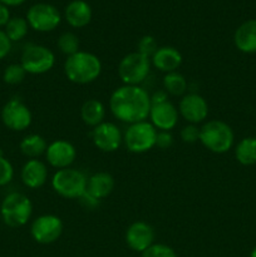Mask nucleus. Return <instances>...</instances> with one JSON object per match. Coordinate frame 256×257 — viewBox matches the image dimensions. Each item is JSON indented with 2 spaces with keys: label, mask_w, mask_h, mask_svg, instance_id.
Returning <instances> with one entry per match:
<instances>
[{
  "label": "nucleus",
  "mask_w": 256,
  "mask_h": 257,
  "mask_svg": "<svg viewBox=\"0 0 256 257\" xmlns=\"http://www.w3.org/2000/svg\"><path fill=\"white\" fill-rule=\"evenodd\" d=\"M88 178L77 168L58 170L52 177V187L60 197L78 200L87 191Z\"/></svg>",
  "instance_id": "obj_5"
},
{
  "label": "nucleus",
  "mask_w": 256,
  "mask_h": 257,
  "mask_svg": "<svg viewBox=\"0 0 256 257\" xmlns=\"http://www.w3.org/2000/svg\"><path fill=\"white\" fill-rule=\"evenodd\" d=\"M20 64L27 74H45L54 67L55 55L49 48L44 45L28 44L22 53Z\"/></svg>",
  "instance_id": "obj_8"
},
{
  "label": "nucleus",
  "mask_w": 256,
  "mask_h": 257,
  "mask_svg": "<svg viewBox=\"0 0 256 257\" xmlns=\"http://www.w3.org/2000/svg\"><path fill=\"white\" fill-rule=\"evenodd\" d=\"M114 190V178L108 172H97L88 178L87 192L97 200L108 197Z\"/></svg>",
  "instance_id": "obj_21"
},
{
  "label": "nucleus",
  "mask_w": 256,
  "mask_h": 257,
  "mask_svg": "<svg viewBox=\"0 0 256 257\" xmlns=\"http://www.w3.org/2000/svg\"><path fill=\"white\" fill-rule=\"evenodd\" d=\"M163 89L167 94L181 97L187 90V79L178 72L167 73L163 77Z\"/></svg>",
  "instance_id": "obj_25"
},
{
  "label": "nucleus",
  "mask_w": 256,
  "mask_h": 257,
  "mask_svg": "<svg viewBox=\"0 0 256 257\" xmlns=\"http://www.w3.org/2000/svg\"><path fill=\"white\" fill-rule=\"evenodd\" d=\"M28 29H29V24H28L27 19L20 17L10 18L8 24L5 25V34L10 39V42H19L25 35L28 34Z\"/></svg>",
  "instance_id": "obj_26"
},
{
  "label": "nucleus",
  "mask_w": 256,
  "mask_h": 257,
  "mask_svg": "<svg viewBox=\"0 0 256 257\" xmlns=\"http://www.w3.org/2000/svg\"><path fill=\"white\" fill-rule=\"evenodd\" d=\"M250 257H256V247L253 248L252 251H251V255H250Z\"/></svg>",
  "instance_id": "obj_39"
},
{
  "label": "nucleus",
  "mask_w": 256,
  "mask_h": 257,
  "mask_svg": "<svg viewBox=\"0 0 256 257\" xmlns=\"http://www.w3.org/2000/svg\"><path fill=\"white\" fill-rule=\"evenodd\" d=\"M178 115H180V113H178L177 108L170 100H166L163 103L151 105L148 117H150L151 123L156 130L170 132L177 125Z\"/></svg>",
  "instance_id": "obj_16"
},
{
  "label": "nucleus",
  "mask_w": 256,
  "mask_h": 257,
  "mask_svg": "<svg viewBox=\"0 0 256 257\" xmlns=\"http://www.w3.org/2000/svg\"><path fill=\"white\" fill-rule=\"evenodd\" d=\"M137 47V52H140L141 54L146 55V57L148 58H152V55L155 54L156 50L158 49L157 42H156V39L152 35H145V37L141 38Z\"/></svg>",
  "instance_id": "obj_30"
},
{
  "label": "nucleus",
  "mask_w": 256,
  "mask_h": 257,
  "mask_svg": "<svg viewBox=\"0 0 256 257\" xmlns=\"http://www.w3.org/2000/svg\"><path fill=\"white\" fill-rule=\"evenodd\" d=\"M25 0H0V3L4 5H7L8 8L9 7H19L24 3Z\"/></svg>",
  "instance_id": "obj_38"
},
{
  "label": "nucleus",
  "mask_w": 256,
  "mask_h": 257,
  "mask_svg": "<svg viewBox=\"0 0 256 257\" xmlns=\"http://www.w3.org/2000/svg\"><path fill=\"white\" fill-rule=\"evenodd\" d=\"M2 120L4 125L14 132L28 130L33 122V114L29 107L18 98L8 100L2 109Z\"/></svg>",
  "instance_id": "obj_11"
},
{
  "label": "nucleus",
  "mask_w": 256,
  "mask_h": 257,
  "mask_svg": "<svg viewBox=\"0 0 256 257\" xmlns=\"http://www.w3.org/2000/svg\"><path fill=\"white\" fill-rule=\"evenodd\" d=\"M79 38L74 34V33L65 32L58 38L57 47L63 54H65L67 57L75 54V53L79 52Z\"/></svg>",
  "instance_id": "obj_27"
},
{
  "label": "nucleus",
  "mask_w": 256,
  "mask_h": 257,
  "mask_svg": "<svg viewBox=\"0 0 256 257\" xmlns=\"http://www.w3.org/2000/svg\"><path fill=\"white\" fill-rule=\"evenodd\" d=\"M45 158L52 167L57 168V171L63 170L70 167L74 163L77 158V150L72 143L65 140L53 141L48 145Z\"/></svg>",
  "instance_id": "obj_14"
},
{
  "label": "nucleus",
  "mask_w": 256,
  "mask_h": 257,
  "mask_svg": "<svg viewBox=\"0 0 256 257\" xmlns=\"http://www.w3.org/2000/svg\"><path fill=\"white\" fill-rule=\"evenodd\" d=\"M3 222L12 228L27 225L33 215V203L29 197L20 192H12L5 196L0 206Z\"/></svg>",
  "instance_id": "obj_4"
},
{
  "label": "nucleus",
  "mask_w": 256,
  "mask_h": 257,
  "mask_svg": "<svg viewBox=\"0 0 256 257\" xmlns=\"http://www.w3.org/2000/svg\"><path fill=\"white\" fill-rule=\"evenodd\" d=\"M235 157L242 166L256 165V137H246L235 148Z\"/></svg>",
  "instance_id": "obj_24"
},
{
  "label": "nucleus",
  "mask_w": 256,
  "mask_h": 257,
  "mask_svg": "<svg viewBox=\"0 0 256 257\" xmlns=\"http://www.w3.org/2000/svg\"><path fill=\"white\" fill-rule=\"evenodd\" d=\"M178 113L190 124H200L208 117V103L202 95L188 93L180 100Z\"/></svg>",
  "instance_id": "obj_12"
},
{
  "label": "nucleus",
  "mask_w": 256,
  "mask_h": 257,
  "mask_svg": "<svg viewBox=\"0 0 256 257\" xmlns=\"http://www.w3.org/2000/svg\"><path fill=\"white\" fill-rule=\"evenodd\" d=\"M80 118L84 122V124L89 127H97L98 124L104 122L105 118V107L100 100L88 99L80 107Z\"/></svg>",
  "instance_id": "obj_22"
},
{
  "label": "nucleus",
  "mask_w": 256,
  "mask_h": 257,
  "mask_svg": "<svg viewBox=\"0 0 256 257\" xmlns=\"http://www.w3.org/2000/svg\"><path fill=\"white\" fill-rule=\"evenodd\" d=\"M181 140L185 143H188V145H192V143L200 141V128L197 127V124H190L188 123L187 125H185L181 130Z\"/></svg>",
  "instance_id": "obj_32"
},
{
  "label": "nucleus",
  "mask_w": 256,
  "mask_h": 257,
  "mask_svg": "<svg viewBox=\"0 0 256 257\" xmlns=\"http://www.w3.org/2000/svg\"><path fill=\"white\" fill-rule=\"evenodd\" d=\"M78 200H79L80 205H82L85 210L93 211V210H95L98 206H99V200H97V198L93 197L92 195H89L87 191H85V192L83 193V195L80 196Z\"/></svg>",
  "instance_id": "obj_34"
},
{
  "label": "nucleus",
  "mask_w": 256,
  "mask_h": 257,
  "mask_svg": "<svg viewBox=\"0 0 256 257\" xmlns=\"http://www.w3.org/2000/svg\"><path fill=\"white\" fill-rule=\"evenodd\" d=\"M22 181L28 188L38 190L43 187L48 180V167L44 162L37 160H29L22 168Z\"/></svg>",
  "instance_id": "obj_18"
},
{
  "label": "nucleus",
  "mask_w": 256,
  "mask_h": 257,
  "mask_svg": "<svg viewBox=\"0 0 256 257\" xmlns=\"http://www.w3.org/2000/svg\"><path fill=\"white\" fill-rule=\"evenodd\" d=\"M125 243L131 250L143 252L155 243V230L145 221H136L125 231Z\"/></svg>",
  "instance_id": "obj_15"
},
{
  "label": "nucleus",
  "mask_w": 256,
  "mask_h": 257,
  "mask_svg": "<svg viewBox=\"0 0 256 257\" xmlns=\"http://www.w3.org/2000/svg\"><path fill=\"white\" fill-rule=\"evenodd\" d=\"M235 47L246 54L256 53V19L242 23L233 35Z\"/></svg>",
  "instance_id": "obj_20"
},
{
  "label": "nucleus",
  "mask_w": 256,
  "mask_h": 257,
  "mask_svg": "<svg viewBox=\"0 0 256 257\" xmlns=\"http://www.w3.org/2000/svg\"><path fill=\"white\" fill-rule=\"evenodd\" d=\"M25 75H27V72L22 67V64L20 63L19 64L18 63H13V64H9L4 69L3 80L9 85H17L20 84L25 79Z\"/></svg>",
  "instance_id": "obj_28"
},
{
  "label": "nucleus",
  "mask_w": 256,
  "mask_h": 257,
  "mask_svg": "<svg viewBox=\"0 0 256 257\" xmlns=\"http://www.w3.org/2000/svg\"><path fill=\"white\" fill-rule=\"evenodd\" d=\"M151 95L140 85H125L113 90L109 98V109L118 120L128 124L143 122L151 110Z\"/></svg>",
  "instance_id": "obj_1"
},
{
  "label": "nucleus",
  "mask_w": 256,
  "mask_h": 257,
  "mask_svg": "<svg viewBox=\"0 0 256 257\" xmlns=\"http://www.w3.org/2000/svg\"><path fill=\"white\" fill-rule=\"evenodd\" d=\"M64 17L70 27L84 28L92 20V8L84 0H73L65 8Z\"/></svg>",
  "instance_id": "obj_19"
},
{
  "label": "nucleus",
  "mask_w": 256,
  "mask_h": 257,
  "mask_svg": "<svg viewBox=\"0 0 256 257\" xmlns=\"http://www.w3.org/2000/svg\"><path fill=\"white\" fill-rule=\"evenodd\" d=\"M63 221L55 215H42L30 226V235L40 245H50L59 240L63 233Z\"/></svg>",
  "instance_id": "obj_10"
},
{
  "label": "nucleus",
  "mask_w": 256,
  "mask_h": 257,
  "mask_svg": "<svg viewBox=\"0 0 256 257\" xmlns=\"http://www.w3.org/2000/svg\"><path fill=\"white\" fill-rule=\"evenodd\" d=\"M27 22L35 32L48 33L57 29L58 25L62 22V17L54 5L38 3L28 10Z\"/></svg>",
  "instance_id": "obj_9"
},
{
  "label": "nucleus",
  "mask_w": 256,
  "mask_h": 257,
  "mask_svg": "<svg viewBox=\"0 0 256 257\" xmlns=\"http://www.w3.org/2000/svg\"><path fill=\"white\" fill-rule=\"evenodd\" d=\"M13 177H14V167L10 161L5 157H0V187L12 182Z\"/></svg>",
  "instance_id": "obj_31"
},
{
  "label": "nucleus",
  "mask_w": 256,
  "mask_h": 257,
  "mask_svg": "<svg viewBox=\"0 0 256 257\" xmlns=\"http://www.w3.org/2000/svg\"><path fill=\"white\" fill-rule=\"evenodd\" d=\"M142 257H177L175 250L165 243H153L142 252Z\"/></svg>",
  "instance_id": "obj_29"
},
{
  "label": "nucleus",
  "mask_w": 256,
  "mask_h": 257,
  "mask_svg": "<svg viewBox=\"0 0 256 257\" xmlns=\"http://www.w3.org/2000/svg\"><path fill=\"white\" fill-rule=\"evenodd\" d=\"M12 50V42L5 34L4 30H0V60L4 59Z\"/></svg>",
  "instance_id": "obj_35"
},
{
  "label": "nucleus",
  "mask_w": 256,
  "mask_h": 257,
  "mask_svg": "<svg viewBox=\"0 0 256 257\" xmlns=\"http://www.w3.org/2000/svg\"><path fill=\"white\" fill-rule=\"evenodd\" d=\"M157 132L152 123L143 120V122L133 123L125 130L123 136V142L130 152L141 155L156 147V138Z\"/></svg>",
  "instance_id": "obj_7"
},
{
  "label": "nucleus",
  "mask_w": 256,
  "mask_h": 257,
  "mask_svg": "<svg viewBox=\"0 0 256 257\" xmlns=\"http://www.w3.org/2000/svg\"><path fill=\"white\" fill-rule=\"evenodd\" d=\"M182 62V54L173 47H158V49L151 58V63L153 64V67L166 74L177 72Z\"/></svg>",
  "instance_id": "obj_17"
},
{
  "label": "nucleus",
  "mask_w": 256,
  "mask_h": 257,
  "mask_svg": "<svg viewBox=\"0 0 256 257\" xmlns=\"http://www.w3.org/2000/svg\"><path fill=\"white\" fill-rule=\"evenodd\" d=\"M93 145L105 153L115 152L123 142V136L118 125L112 122H103L93 128Z\"/></svg>",
  "instance_id": "obj_13"
},
{
  "label": "nucleus",
  "mask_w": 256,
  "mask_h": 257,
  "mask_svg": "<svg viewBox=\"0 0 256 257\" xmlns=\"http://www.w3.org/2000/svg\"><path fill=\"white\" fill-rule=\"evenodd\" d=\"M10 20V12L7 5L0 3V28L5 27Z\"/></svg>",
  "instance_id": "obj_36"
},
{
  "label": "nucleus",
  "mask_w": 256,
  "mask_h": 257,
  "mask_svg": "<svg viewBox=\"0 0 256 257\" xmlns=\"http://www.w3.org/2000/svg\"><path fill=\"white\" fill-rule=\"evenodd\" d=\"M168 100V94L165 92V90H157L155 94L151 97V103L152 104H158V103H163Z\"/></svg>",
  "instance_id": "obj_37"
},
{
  "label": "nucleus",
  "mask_w": 256,
  "mask_h": 257,
  "mask_svg": "<svg viewBox=\"0 0 256 257\" xmlns=\"http://www.w3.org/2000/svg\"><path fill=\"white\" fill-rule=\"evenodd\" d=\"M151 70V58L132 52L125 54L118 64V77L125 85H140L148 77Z\"/></svg>",
  "instance_id": "obj_6"
},
{
  "label": "nucleus",
  "mask_w": 256,
  "mask_h": 257,
  "mask_svg": "<svg viewBox=\"0 0 256 257\" xmlns=\"http://www.w3.org/2000/svg\"><path fill=\"white\" fill-rule=\"evenodd\" d=\"M20 152L25 156V157L30 158V160H37L42 155H45V151L48 148V143L44 137L40 135H28L22 140L19 145Z\"/></svg>",
  "instance_id": "obj_23"
},
{
  "label": "nucleus",
  "mask_w": 256,
  "mask_h": 257,
  "mask_svg": "<svg viewBox=\"0 0 256 257\" xmlns=\"http://www.w3.org/2000/svg\"><path fill=\"white\" fill-rule=\"evenodd\" d=\"M233 131L226 122L220 119L207 120L200 128V142L203 147L216 155L228 152L233 145Z\"/></svg>",
  "instance_id": "obj_3"
},
{
  "label": "nucleus",
  "mask_w": 256,
  "mask_h": 257,
  "mask_svg": "<svg viewBox=\"0 0 256 257\" xmlns=\"http://www.w3.org/2000/svg\"><path fill=\"white\" fill-rule=\"evenodd\" d=\"M172 145H173V136L171 135V132H167V131H158L157 138H156V147L165 151L172 147Z\"/></svg>",
  "instance_id": "obj_33"
},
{
  "label": "nucleus",
  "mask_w": 256,
  "mask_h": 257,
  "mask_svg": "<svg viewBox=\"0 0 256 257\" xmlns=\"http://www.w3.org/2000/svg\"><path fill=\"white\" fill-rule=\"evenodd\" d=\"M102 73V62L95 54L79 50L67 57L64 62V74L74 84H89L95 82Z\"/></svg>",
  "instance_id": "obj_2"
}]
</instances>
